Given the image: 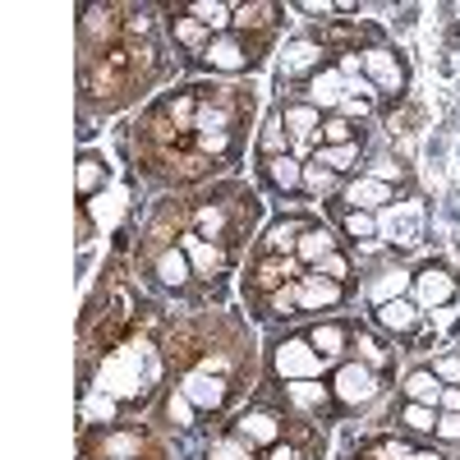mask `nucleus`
I'll return each instance as SVG.
<instances>
[{
	"label": "nucleus",
	"instance_id": "1",
	"mask_svg": "<svg viewBox=\"0 0 460 460\" xmlns=\"http://www.w3.org/2000/svg\"><path fill=\"white\" fill-rule=\"evenodd\" d=\"M332 396H336L341 405H368V401L377 396V368H368V364H359V359L341 364L336 377H332Z\"/></svg>",
	"mask_w": 460,
	"mask_h": 460
},
{
	"label": "nucleus",
	"instance_id": "2",
	"mask_svg": "<svg viewBox=\"0 0 460 460\" xmlns=\"http://www.w3.org/2000/svg\"><path fill=\"white\" fill-rule=\"evenodd\" d=\"M97 387H102V392H111L115 401H134V396L143 392V377H138V355H134V350L111 355V359L102 364Z\"/></svg>",
	"mask_w": 460,
	"mask_h": 460
},
{
	"label": "nucleus",
	"instance_id": "3",
	"mask_svg": "<svg viewBox=\"0 0 460 460\" xmlns=\"http://www.w3.org/2000/svg\"><path fill=\"white\" fill-rule=\"evenodd\" d=\"M414 304L419 309H447V304H456V277L447 272V267H424V272H414Z\"/></svg>",
	"mask_w": 460,
	"mask_h": 460
},
{
	"label": "nucleus",
	"instance_id": "4",
	"mask_svg": "<svg viewBox=\"0 0 460 460\" xmlns=\"http://www.w3.org/2000/svg\"><path fill=\"white\" fill-rule=\"evenodd\" d=\"M277 373L286 382L318 377L323 373V355L314 350V341H286V345H277Z\"/></svg>",
	"mask_w": 460,
	"mask_h": 460
},
{
	"label": "nucleus",
	"instance_id": "5",
	"mask_svg": "<svg viewBox=\"0 0 460 460\" xmlns=\"http://www.w3.org/2000/svg\"><path fill=\"white\" fill-rule=\"evenodd\" d=\"M364 74H368V84L382 88V93H401L405 88V65L392 51H382V47L364 51Z\"/></svg>",
	"mask_w": 460,
	"mask_h": 460
},
{
	"label": "nucleus",
	"instance_id": "6",
	"mask_svg": "<svg viewBox=\"0 0 460 460\" xmlns=\"http://www.w3.org/2000/svg\"><path fill=\"white\" fill-rule=\"evenodd\" d=\"M295 286H299V309H336L341 295H345L341 281H332V277H323V272L299 277Z\"/></svg>",
	"mask_w": 460,
	"mask_h": 460
},
{
	"label": "nucleus",
	"instance_id": "7",
	"mask_svg": "<svg viewBox=\"0 0 460 460\" xmlns=\"http://www.w3.org/2000/svg\"><path fill=\"white\" fill-rule=\"evenodd\" d=\"M203 60L212 69H221V74H240V69H249V47L240 42V37L226 32V37H212V42H208Z\"/></svg>",
	"mask_w": 460,
	"mask_h": 460
},
{
	"label": "nucleus",
	"instance_id": "8",
	"mask_svg": "<svg viewBox=\"0 0 460 460\" xmlns=\"http://www.w3.org/2000/svg\"><path fill=\"white\" fill-rule=\"evenodd\" d=\"M345 203H350L355 212H377V208L392 203V184H382L373 175H359V180L345 184Z\"/></svg>",
	"mask_w": 460,
	"mask_h": 460
},
{
	"label": "nucleus",
	"instance_id": "9",
	"mask_svg": "<svg viewBox=\"0 0 460 460\" xmlns=\"http://www.w3.org/2000/svg\"><path fill=\"white\" fill-rule=\"evenodd\" d=\"M309 102L318 106V111H341V102H345V74L332 65V69H318L314 79H309Z\"/></svg>",
	"mask_w": 460,
	"mask_h": 460
},
{
	"label": "nucleus",
	"instance_id": "10",
	"mask_svg": "<svg viewBox=\"0 0 460 460\" xmlns=\"http://www.w3.org/2000/svg\"><path fill=\"white\" fill-rule=\"evenodd\" d=\"M377 327L382 332H392V336H405V332H414L419 327V318H424V314H419V304L414 299H392V304H377Z\"/></svg>",
	"mask_w": 460,
	"mask_h": 460
},
{
	"label": "nucleus",
	"instance_id": "11",
	"mask_svg": "<svg viewBox=\"0 0 460 460\" xmlns=\"http://www.w3.org/2000/svg\"><path fill=\"white\" fill-rule=\"evenodd\" d=\"M318 60H323V47L314 42V37H295V42L281 51V74L286 79H299V74H318Z\"/></svg>",
	"mask_w": 460,
	"mask_h": 460
},
{
	"label": "nucleus",
	"instance_id": "12",
	"mask_svg": "<svg viewBox=\"0 0 460 460\" xmlns=\"http://www.w3.org/2000/svg\"><path fill=\"white\" fill-rule=\"evenodd\" d=\"M180 392H184V396H189V401H194V405H199V410H217V405H221V401H226V382H221V377H212V373H203V368H199V373H189V377H184V382H180Z\"/></svg>",
	"mask_w": 460,
	"mask_h": 460
},
{
	"label": "nucleus",
	"instance_id": "13",
	"mask_svg": "<svg viewBox=\"0 0 460 460\" xmlns=\"http://www.w3.org/2000/svg\"><path fill=\"white\" fill-rule=\"evenodd\" d=\"M240 438L253 442V447H277V438H281V419H277V414H267V410H249V414L240 419Z\"/></svg>",
	"mask_w": 460,
	"mask_h": 460
},
{
	"label": "nucleus",
	"instance_id": "14",
	"mask_svg": "<svg viewBox=\"0 0 460 460\" xmlns=\"http://www.w3.org/2000/svg\"><path fill=\"white\" fill-rule=\"evenodd\" d=\"M336 253V240H332V230L327 226H304V235H299V249H295V258L304 262V267H318L323 258H332Z\"/></svg>",
	"mask_w": 460,
	"mask_h": 460
},
{
	"label": "nucleus",
	"instance_id": "15",
	"mask_svg": "<svg viewBox=\"0 0 460 460\" xmlns=\"http://www.w3.org/2000/svg\"><path fill=\"white\" fill-rule=\"evenodd\" d=\"M281 125H286V134L290 138H318V129H323V111L314 106V102H299V106H286V115H281Z\"/></svg>",
	"mask_w": 460,
	"mask_h": 460
},
{
	"label": "nucleus",
	"instance_id": "16",
	"mask_svg": "<svg viewBox=\"0 0 460 460\" xmlns=\"http://www.w3.org/2000/svg\"><path fill=\"white\" fill-rule=\"evenodd\" d=\"M442 392H447V382H442L433 368H414V373L405 377V401H414V405H433V410H438Z\"/></svg>",
	"mask_w": 460,
	"mask_h": 460
},
{
	"label": "nucleus",
	"instance_id": "17",
	"mask_svg": "<svg viewBox=\"0 0 460 460\" xmlns=\"http://www.w3.org/2000/svg\"><path fill=\"white\" fill-rule=\"evenodd\" d=\"M410 290H414V277L401 272V267H392V272H382V277L368 286V299H373V304H392V299H410Z\"/></svg>",
	"mask_w": 460,
	"mask_h": 460
},
{
	"label": "nucleus",
	"instance_id": "18",
	"mask_svg": "<svg viewBox=\"0 0 460 460\" xmlns=\"http://www.w3.org/2000/svg\"><path fill=\"white\" fill-rule=\"evenodd\" d=\"M180 249L189 253V262H194V267H199V272H203V277H212V272H217V267H221V249H217L212 240H203V235H199V230H189V235L180 240Z\"/></svg>",
	"mask_w": 460,
	"mask_h": 460
},
{
	"label": "nucleus",
	"instance_id": "19",
	"mask_svg": "<svg viewBox=\"0 0 460 460\" xmlns=\"http://www.w3.org/2000/svg\"><path fill=\"white\" fill-rule=\"evenodd\" d=\"M262 171H267V180H272L281 194H295V189H304V166H299L295 157H267Z\"/></svg>",
	"mask_w": 460,
	"mask_h": 460
},
{
	"label": "nucleus",
	"instance_id": "20",
	"mask_svg": "<svg viewBox=\"0 0 460 460\" xmlns=\"http://www.w3.org/2000/svg\"><path fill=\"white\" fill-rule=\"evenodd\" d=\"M286 396L299 405V410H323L332 401V387H323L318 377H304V382H286Z\"/></svg>",
	"mask_w": 460,
	"mask_h": 460
},
{
	"label": "nucleus",
	"instance_id": "21",
	"mask_svg": "<svg viewBox=\"0 0 460 460\" xmlns=\"http://www.w3.org/2000/svg\"><path fill=\"white\" fill-rule=\"evenodd\" d=\"M230 14H235V10H230L226 0H199V5H189V19H199L208 32H221V37L230 28Z\"/></svg>",
	"mask_w": 460,
	"mask_h": 460
},
{
	"label": "nucleus",
	"instance_id": "22",
	"mask_svg": "<svg viewBox=\"0 0 460 460\" xmlns=\"http://www.w3.org/2000/svg\"><path fill=\"white\" fill-rule=\"evenodd\" d=\"M359 162V143H341V147H318V166L336 171V175H350Z\"/></svg>",
	"mask_w": 460,
	"mask_h": 460
},
{
	"label": "nucleus",
	"instance_id": "23",
	"mask_svg": "<svg viewBox=\"0 0 460 460\" xmlns=\"http://www.w3.org/2000/svg\"><path fill=\"white\" fill-rule=\"evenodd\" d=\"M157 277H162L166 286H184V281H189V253H184V249H166V253L157 258Z\"/></svg>",
	"mask_w": 460,
	"mask_h": 460
},
{
	"label": "nucleus",
	"instance_id": "24",
	"mask_svg": "<svg viewBox=\"0 0 460 460\" xmlns=\"http://www.w3.org/2000/svg\"><path fill=\"white\" fill-rule=\"evenodd\" d=\"M299 235H304L299 221H277L272 230H267V249H272V253H295L299 249Z\"/></svg>",
	"mask_w": 460,
	"mask_h": 460
},
{
	"label": "nucleus",
	"instance_id": "25",
	"mask_svg": "<svg viewBox=\"0 0 460 460\" xmlns=\"http://www.w3.org/2000/svg\"><path fill=\"white\" fill-rule=\"evenodd\" d=\"M120 414V401H115L111 392H102V387H93L88 396H84V419H102V424H111V419Z\"/></svg>",
	"mask_w": 460,
	"mask_h": 460
},
{
	"label": "nucleus",
	"instance_id": "26",
	"mask_svg": "<svg viewBox=\"0 0 460 460\" xmlns=\"http://www.w3.org/2000/svg\"><path fill=\"white\" fill-rule=\"evenodd\" d=\"M341 143H355V125L345 115H327L318 129V147H341Z\"/></svg>",
	"mask_w": 460,
	"mask_h": 460
},
{
	"label": "nucleus",
	"instance_id": "27",
	"mask_svg": "<svg viewBox=\"0 0 460 460\" xmlns=\"http://www.w3.org/2000/svg\"><path fill=\"white\" fill-rule=\"evenodd\" d=\"M309 341H314V350H318L323 359H336V355L345 350V332H341L336 323H323V327H318Z\"/></svg>",
	"mask_w": 460,
	"mask_h": 460
},
{
	"label": "nucleus",
	"instance_id": "28",
	"mask_svg": "<svg viewBox=\"0 0 460 460\" xmlns=\"http://www.w3.org/2000/svg\"><path fill=\"white\" fill-rule=\"evenodd\" d=\"M102 180H106V166H102V157L84 152V157H79V194H84V199H88V194H97V189H102Z\"/></svg>",
	"mask_w": 460,
	"mask_h": 460
},
{
	"label": "nucleus",
	"instance_id": "29",
	"mask_svg": "<svg viewBox=\"0 0 460 460\" xmlns=\"http://www.w3.org/2000/svg\"><path fill=\"white\" fill-rule=\"evenodd\" d=\"M401 419H405V429H414V433H438V410L433 405H405L401 410Z\"/></svg>",
	"mask_w": 460,
	"mask_h": 460
},
{
	"label": "nucleus",
	"instance_id": "30",
	"mask_svg": "<svg viewBox=\"0 0 460 460\" xmlns=\"http://www.w3.org/2000/svg\"><path fill=\"white\" fill-rule=\"evenodd\" d=\"M345 235H355L359 244L364 240H377V212H345Z\"/></svg>",
	"mask_w": 460,
	"mask_h": 460
},
{
	"label": "nucleus",
	"instance_id": "31",
	"mask_svg": "<svg viewBox=\"0 0 460 460\" xmlns=\"http://www.w3.org/2000/svg\"><path fill=\"white\" fill-rule=\"evenodd\" d=\"M336 184H341L336 171H327V166H318V162H314V166H304V189H309V194L323 199V194H332Z\"/></svg>",
	"mask_w": 460,
	"mask_h": 460
},
{
	"label": "nucleus",
	"instance_id": "32",
	"mask_svg": "<svg viewBox=\"0 0 460 460\" xmlns=\"http://www.w3.org/2000/svg\"><path fill=\"white\" fill-rule=\"evenodd\" d=\"M262 152H267V157H290V134H286L281 120H267V129H262Z\"/></svg>",
	"mask_w": 460,
	"mask_h": 460
},
{
	"label": "nucleus",
	"instance_id": "33",
	"mask_svg": "<svg viewBox=\"0 0 460 460\" xmlns=\"http://www.w3.org/2000/svg\"><path fill=\"white\" fill-rule=\"evenodd\" d=\"M208 460H253V442H244V438H221V442L208 451Z\"/></svg>",
	"mask_w": 460,
	"mask_h": 460
},
{
	"label": "nucleus",
	"instance_id": "34",
	"mask_svg": "<svg viewBox=\"0 0 460 460\" xmlns=\"http://www.w3.org/2000/svg\"><path fill=\"white\" fill-rule=\"evenodd\" d=\"M102 456H111V460H134V456H138V438H134V433H111V438L102 442Z\"/></svg>",
	"mask_w": 460,
	"mask_h": 460
},
{
	"label": "nucleus",
	"instance_id": "35",
	"mask_svg": "<svg viewBox=\"0 0 460 460\" xmlns=\"http://www.w3.org/2000/svg\"><path fill=\"white\" fill-rule=\"evenodd\" d=\"M171 28H175V37H180L184 47H203V37H208V28H203L199 19H189V14H184V19H175ZM203 51H208V47H203Z\"/></svg>",
	"mask_w": 460,
	"mask_h": 460
},
{
	"label": "nucleus",
	"instance_id": "36",
	"mask_svg": "<svg viewBox=\"0 0 460 460\" xmlns=\"http://www.w3.org/2000/svg\"><path fill=\"white\" fill-rule=\"evenodd\" d=\"M355 350H359V364H368V368H382V364H387V355H382V345H377L373 336H359Z\"/></svg>",
	"mask_w": 460,
	"mask_h": 460
},
{
	"label": "nucleus",
	"instance_id": "37",
	"mask_svg": "<svg viewBox=\"0 0 460 460\" xmlns=\"http://www.w3.org/2000/svg\"><path fill=\"white\" fill-rule=\"evenodd\" d=\"M194 410H199V405L189 401L184 392H175V396L166 401V414H171V424H189V419H194Z\"/></svg>",
	"mask_w": 460,
	"mask_h": 460
},
{
	"label": "nucleus",
	"instance_id": "38",
	"mask_svg": "<svg viewBox=\"0 0 460 460\" xmlns=\"http://www.w3.org/2000/svg\"><path fill=\"white\" fill-rule=\"evenodd\" d=\"M433 373L447 382V387H460V355H442V359H433Z\"/></svg>",
	"mask_w": 460,
	"mask_h": 460
},
{
	"label": "nucleus",
	"instance_id": "39",
	"mask_svg": "<svg viewBox=\"0 0 460 460\" xmlns=\"http://www.w3.org/2000/svg\"><path fill=\"white\" fill-rule=\"evenodd\" d=\"M290 272H295V262H267L262 272H258V281H262V286H277V290H281V281H286Z\"/></svg>",
	"mask_w": 460,
	"mask_h": 460
},
{
	"label": "nucleus",
	"instance_id": "40",
	"mask_svg": "<svg viewBox=\"0 0 460 460\" xmlns=\"http://www.w3.org/2000/svg\"><path fill=\"white\" fill-rule=\"evenodd\" d=\"M314 272H323V277H332V281H345V277H350V262H345L341 253H332V258H323V262L314 267Z\"/></svg>",
	"mask_w": 460,
	"mask_h": 460
},
{
	"label": "nucleus",
	"instance_id": "41",
	"mask_svg": "<svg viewBox=\"0 0 460 460\" xmlns=\"http://www.w3.org/2000/svg\"><path fill=\"white\" fill-rule=\"evenodd\" d=\"M221 226H226V212H221V208H203V212H199V230H203V240H208V235H221Z\"/></svg>",
	"mask_w": 460,
	"mask_h": 460
},
{
	"label": "nucleus",
	"instance_id": "42",
	"mask_svg": "<svg viewBox=\"0 0 460 460\" xmlns=\"http://www.w3.org/2000/svg\"><path fill=\"white\" fill-rule=\"evenodd\" d=\"M299 304V286H281V290H272V314H290Z\"/></svg>",
	"mask_w": 460,
	"mask_h": 460
},
{
	"label": "nucleus",
	"instance_id": "43",
	"mask_svg": "<svg viewBox=\"0 0 460 460\" xmlns=\"http://www.w3.org/2000/svg\"><path fill=\"white\" fill-rule=\"evenodd\" d=\"M368 175H373V180H382V184H392V180H401V166H396V162H387V157H377V162L368 166Z\"/></svg>",
	"mask_w": 460,
	"mask_h": 460
},
{
	"label": "nucleus",
	"instance_id": "44",
	"mask_svg": "<svg viewBox=\"0 0 460 460\" xmlns=\"http://www.w3.org/2000/svg\"><path fill=\"white\" fill-rule=\"evenodd\" d=\"M438 438L442 442H460V414H438Z\"/></svg>",
	"mask_w": 460,
	"mask_h": 460
},
{
	"label": "nucleus",
	"instance_id": "45",
	"mask_svg": "<svg viewBox=\"0 0 460 460\" xmlns=\"http://www.w3.org/2000/svg\"><path fill=\"white\" fill-rule=\"evenodd\" d=\"M438 414H460V387H447V392H442Z\"/></svg>",
	"mask_w": 460,
	"mask_h": 460
},
{
	"label": "nucleus",
	"instance_id": "46",
	"mask_svg": "<svg viewBox=\"0 0 460 460\" xmlns=\"http://www.w3.org/2000/svg\"><path fill=\"white\" fill-rule=\"evenodd\" d=\"M336 115H345V120H359V115H364V102H355V97H345Z\"/></svg>",
	"mask_w": 460,
	"mask_h": 460
},
{
	"label": "nucleus",
	"instance_id": "47",
	"mask_svg": "<svg viewBox=\"0 0 460 460\" xmlns=\"http://www.w3.org/2000/svg\"><path fill=\"white\" fill-rule=\"evenodd\" d=\"M299 10L304 14H332L336 5H327V0H299Z\"/></svg>",
	"mask_w": 460,
	"mask_h": 460
},
{
	"label": "nucleus",
	"instance_id": "48",
	"mask_svg": "<svg viewBox=\"0 0 460 460\" xmlns=\"http://www.w3.org/2000/svg\"><path fill=\"white\" fill-rule=\"evenodd\" d=\"M267 460H304L295 447H272V456H267Z\"/></svg>",
	"mask_w": 460,
	"mask_h": 460
},
{
	"label": "nucleus",
	"instance_id": "49",
	"mask_svg": "<svg viewBox=\"0 0 460 460\" xmlns=\"http://www.w3.org/2000/svg\"><path fill=\"white\" fill-rule=\"evenodd\" d=\"M410 460H442L438 451H410Z\"/></svg>",
	"mask_w": 460,
	"mask_h": 460
}]
</instances>
